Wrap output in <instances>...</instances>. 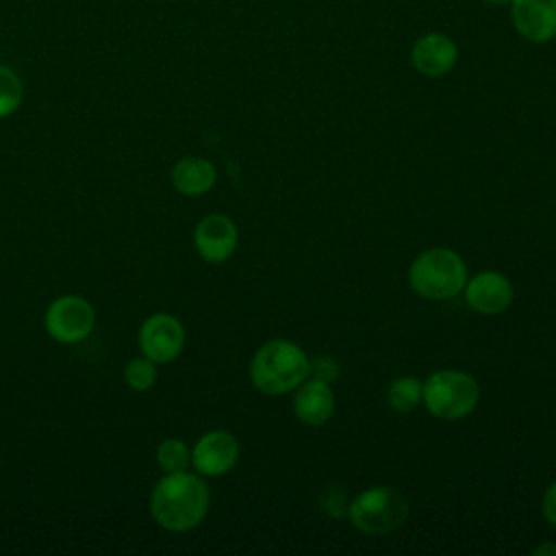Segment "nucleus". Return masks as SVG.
Segmentation results:
<instances>
[{
  "instance_id": "1",
  "label": "nucleus",
  "mask_w": 556,
  "mask_h": 556,
  "mask_svg": "<svg viewBox=\"0 0 556 556\" xmlns=\"http://www.w3.org/2000/svg\"><path fill=\"white\" fill-rule=\"evenodd\" d=\"M208 486L198 473H165L150 491L148 508L156 526L169 532H189L208 513Z\"/></svg>"
},
{
  "instance_id": "2",
  "label": "nucleus",
  "mask_w": 556,
  "mask_h": 556,
  "mask_svg": "<svg viewBox=\"0 0 556 556\" xmlns=\"http://www.w3.org/2000/svg\"><path fill=\"white\" fill-rule=\"evenodd\" d=\"M311 374V361L293 341L271 339L263 343L252 363V384L265 395H282L298 389Z\"/></svg>"
},
{
  "instance_id": "3",
  "label": "nucleus",
  "mask_w": 556,
  "mask_h": 556,
  "mask_svg": "<svg viewBox=\"0 0 556 556\" xmlns=\"http://www.w3.org/2000/svg\"><path fill=\"white\" fill-rule=\"evenodd\" d=\"M408 282L421 298L450 300L465 289L467 267L454 250L432 248L413 261Z\"/></svg>"
},
{
  "instance_id": "4",
  "label": "nucleus",
  "mask_w": 556,
  "mask_h": 556,
  "mask_svg": "<svg viewBox=\"0 0 556 556\" xmlns=\"http://www.w3.org/2000/svg\"><path fill=\"white\" fill-rule=\"evenodd\" d=\"M480 400L478 382L456 369H441L426 378L421 387V402L439 419H463L467 417Z\"/></svg>"
},
{
  "instance_id": "5",
  "label": "nucleus",
  "mask_w": 556,
  "mask_h": 556,
  "mask_svg": "<svg viewBox=\"0 0 556 556\" xmlns=\"http://www.w3.org/2000/svg\"><path fill=\"white\" fill-rule=\"evenodd\" d=\"M348 517L361 532L387 534L406 521L408 500L393 486H371L348 504Z\"/></svg>"
},
{
  "instance_id": "6",
  "label": "nucleus",
  "mask_w": 556,
  "mask_h": 556,
  "mask_svg": "<svg viewBox=\"0 0 556 556\" xmlns=\"http://www.w3.org/2000/svg\"><path fill=\"white\" fill-rule=\"evenodd\" d=\"M46 332L65 345L85 341L96 326V311L83 295H59L43 313Z\"/></svg>"
},
{
  "instance_id": "7",
  "label": "nucleus",
  "mask_w": 556,
  "mask_h": 556,
  "mask_svg": "<svg viewBox=\"0 0 556 556\" xmlns=\"http://www.w3.org/2000/svg\"><path fill=\"white\" fill-rule=\"evenodd\" d=\"M137 343L141 354L156 365L169 363L182 352L185 326L178 317L169 313H154L141 324L137 332Z\"/></svg>"
},
{
  "instance_id": "8",
  "label": "nucleus",
  "mask_w": 556,
  "mask_h": 556,
  "mask_svg": "<svg viewBox=\"0 0 556 556\" xmlns=\"http://www.w3.org/2000/svg\"><path fill=\"white\" fill-rule=\"evenodd\" d=\"M239 458V441L228 430L202 434L191 450V465L200 476L217 478L228 473Z\"/></svg>"
},
{
  "instance_id": "9",
  "label": "nucleus",
  "mask_w": 556,
  "mask_h": 556,
  "mask_svg": "<svg viewBox=\"0 0 556 556\" xmlns=\"http://www.w3.org/2000/svg\"><path fill=\"white\" fill-rule=\"evenodd\" d=\"M239 241L237 226L222 213L202 217L193 230V245L206 263H224L232 256Z\"/></svg>"
},
{
  "instance_id": "10",
  "label": "nucleus",
  "mask_w": 556,
  "mask_h": 556,
  "mask_svg": "<svg viewBox=\"0 0 556 556\" xmlns=\"http://www.w3.org/2000/svg\"><path fill=\"white\" fill-rule=\"evenodd\" d=\"M515 30L530 43H547L556 37V0H510Z\"/></svg>"
},
{
  "instance_id": "11",
  "label": "nucleus",
  "mask_w": 556,
  "mask_h": 556,
  "mask_svg": "<svg viewBox=\"0 0 556 556\" xmlns=\"http://www.w3.org/2000/svg\"><path fill=\"white\" fill-rule=\"evenodd\" d=\"M513 285L500 271H480L465 282L467 304L482 315H497L513 302Z\"/></svg>"
},
{
  "instance_id": "12",
  "label": "nucleus",
  "mask_w": 556,
  "mask_h": 556,
  "mask_svg": "<svg viewBox=\"0 0 556 556\" xmlns=\"http://www.w3.org/2000/svg\"><path fill=\"white\" fill-rule=\"evenodd\" d=\"M415 70L428 78L445 76L458 61V46L443 33H426L410 48Z\"/></svg>"
},
{
  "instance_id": "13",
  "label": "nucleus",
  "mask_w": 556,
  "mask_h": 556,
  "mask_svg": "<svg viewBox=\"0 0 556 556\" xmlns=\"http://www.w3.org/2000/svg\"><path fill=\"white\" fill-rule=\"evenodd\" d=\"M293 408H295V417L306 424V426H321L330 419L332 410H334V395L332 389L328 387V382L313 378V380H304L298 387L295 400H293Z\"/></svg>"
},
{
  "instance_id": "14",
  "label": "nucleus",
  "mask_w": 556,
  "mask_h": 556,
  "mask_svg": "<svg viewBox=\"0 0 556 556\" xmlns=\"http://www.w3.org/2000/svg\"><path fill=\"white\" fill-rule=\"evenodd\" d=\"M217 169L202 156H182L172 167V185L182 195H202L213 189Z\"/></svg>"
},
{
  "instance_id": "15",
  "label": "nucleus",
  "mask_w": 556,
  "mask_h": 556,
  "mask_svg": "<svg viewBox=\"0 0 556 556\" xmlns=\"http://www.w3.org/2000/svg\"><path fill=\"white\" fill-rule=\"evenodd\" d=\"M156 465L163 473H178L191 467V450L182 439H163L156 445Z\"/></svg>"
},
{
  "instance_id": "16",
  "label": "nucleus",
  "mask_w": 556,
  "mask_h": 556,
  "mask_svg": "<svg viewBox=\"0 0 556 556\" xmlns=\"http://www.w3.org/2000/svg\"><path fill=\"white\" fill-rule=\"evenodd\" d=\"M421 387H424V382L417 380L415 376H404V378L393 380L387 391L389 406L400 413L413 410L421 402Z\"/></svg>"
},
{
  "instance_id": "17",
  "label": "nucleus",
  "mask_w": 556,
  "mask_h": 556,
  "mask_svg": "<svg viewBox=\"0 0 556 556\" xmlns=\"http://www.w3.org/2000/svg\"><path fill=\"white\" fill-rule=\"evenodd\" d=\"M24 100V85L17 72L0 63V119L13 115Z\"/></svg>"
},
{
  "instance_id": "18",
  "label": "nucleus",
  "mask_w": 556,
  "mask_h": 556,
  "mask_svg": "<svg viewBox=\"0 0 556 556\" xmlns=\"http://www.w3.org/2000/svg\"><path fill=\"white\" fill-rule=\"evenodd\" d=\"M124 382L132 391H148L156 384V363L148 356H135L124 365Z\"/></svg>"
},
{
  "instance_id": "19",
  "label": "nucleus",
  "mask_w": 556,
  "mask_h": 556,
  "mask_svg": "<svg viewBox=\"0 0 556 556\" xmlns=\"http://www.w3.org/2000/svg\"><path fill=\"white\" fill-rule=\"evenodd\" d=\"M337 502H339V504H348V502H345L343 491H339V489H330V491H326V493H324V497H321V506H324V510H326L328 515H332V517H341V515H345V513H348V508L337 506Z\"/></svg>"
},
{
  "instance_id": "20",
  "label": "nucleus",
  "mask_w": 556,
  "mask_h": 556,
  "mask_svg": "<svg viewBox=\"0 0 556 556\" xmlns=\"http://www.w3.org/2000/svg\"><path fill=\"white\" fill-rule=\"evenodd\" d=\"M311 371L315 374V378L330 382L337 376V365L332 358H317L311 363Z\"/></svg>"
},
{
  "instance_id": "21",
  "label": "nucleus",
  "mask_w": 556,
  "mask_h": 556,
  "mask_svg": "<svg viewBox=\"0 0 556 556\" xmlns=\"http://www.w3.org/2000/svg\"><path fill=\"white\" fill-rule=\"evenodd\" d=\"M541 510H543V517L556 526V482H552L543 495V502H541Z\"/></svg>"
},
{
  "instance_id": "22",
  "label": "nucleus",
  "mask_w": 556,
  "mask_h": 556,
  "mask_svg": "<svg viewBox=\"0 0 556 556\" xmlns=\"http://www.w3.org/2000/svg\"><path fill=\"white\" fill-rule=\"evenodd\" d=\"M543 554H554V556H556V545L545 543V545H541V547L534 549V556H543Z\"/></svg>"
},
{
  "instance_id": "23",
  "label": "nucleus",
  "mask_w": 556,
  "mask_h": 556,
  "mask_svg": "<svg viewBox=\"0 0 556 556\" xmlns=\"http://www.w3.org/2000/svg\"><path fill=\"white\" fill-rule=\"evenodd\" d=\"M486 4H493V7H502V4H510V0H484Z\"/></svg>"
}]
</instances>
